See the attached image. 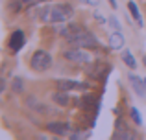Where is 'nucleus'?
I'll list each match as a JSON object with an SVG mask.
<instances>
[{
  "label": "nucleus",
  "instance_id": "obj_11",
  "mask_svg": "<svg viewBox=\"0 0 146 140\" xmlns=\"http://www.w3.org/2000/svg\"><path fill=\"white\" fill-rule=\"evenodd\" d=\"M129 81L133 83V89H135V92L139 94V96H144V94H146L144 79H141L139 76H135V74H129Z\"/></svg>",
  "mask_w": 146,
  "mask_h": 140
},
{
  "label": "nucleus",
  "instance_id": "obj_19",
  "mask_svg": "<svg viewBox=\"0 0 146 140\" xmlns=\"http://www.w3.org/2000/svg\"><path fill=\"white\" fill-rule=\"evenodd\" d=\"M85 4H89V6H98L100 4V0H83Z\"/></svg>",
  "mask_w": 146,
  "mask_h": 140
},
{
  "label": "nucleus",
  "instance_id": "obj_7",
  "mask_svg": "<svg viewBox=\"0 0 146 140\" xmlns=\"http://www.w3.org/2000/svg\"><path fill=\"white\" fill-rule=\"evenodd\" d=\"M24 43H26L24 33H22L21 30H15V32L11 33V37H9V43H7V46H9L11 52H19L22 46H24Z\"/></svg>",
  "mask_w": 146,
  "mask_h": 140
},
{
  "label": "nucleus",
  "instance_id": "obj_9",
  "mask_svg": "<svg viewBox=\"0 0 146 140\" xmlns=\"http://www.w3.org/2000/svg\"><path fill=\"white\" fill-rule=\"evenodd\" d=\"M52 101H54L56 105H61V107H65V105H68V103H70V98H68L67 90L57 89L56 92L52 94Z\"/></svg>",
  "mask_w": 146,
  "mask_h": 140
},
{
  "label": "nucleus",
  "instance_id": "obj_21",
  "mask_svg": "<svg viewBox=\"0 0 146 140\" xmlns=\"http://www.w3.org/2000/svg\"><path fill=\"white\" fill-rule=\"evenodd\" d=\"M107 2H109V6L113 7V9H117V0H107Z\"/></svg>",
  "mask_w": 146,
  "mask_h": 140
},
{
  "label": "nucleus",
  "instance_id": "obj_22",
  "mask_svg": "<svg viewBox=\"0 0 146 140\" xmlns=\"http://www.w3.org/2000/svg\"><path fill=\"white\" fill-rule=\"evenodd\" d=\"M144 87H146V78H144Z\"/></svg>",
  "mask_w": 146,
  "mask_h": 140
},
{
  "label": "nucleus",
  "instance_id": "obj_5",
  "mask_svg": "<svg viewBox=\"0 0 146 140\" xmlns=\"http://www.w3.org/2000/svg\"><path fill=\"white\" fill-rule=\"evenodd\" d=\"M56 85H57V89H61V90H85V89H89V83L78 81V79H67V78L57 79Z\"/></svg>",
  "mask_w": 146,
  "mask_h": 140
},
{
  "label": "nucleus",
  "instance_id": "obj_16",
  "mask_svg": "<svg viewBox=\"0 0 146 140\" xmlns=\"http://www.w3.org/2000/svg\"><path fill=\"white\" fill-rule=\"evenodd\" d=\"M21 4H22V0H11L9 2V9L13 11V13H19V11H21Z\"/></svg>",
  "mask_w": 146,
  "mask_h": 140
},
{
  "label": "nucleus",
  "instance_id": "obj_18",
  "mask_svg": "<svg viewBox=\"0 0 146 140\" xmlns=\"http://www.w3.org/2000/svg\"><path fill=\"white\" fill-rule=\"evenodd\" d=\"M109 24L113 26L115 30H120V22L117 20V17H111V18H109Z\"/></svg>",
  "mask_w": 146,
  "mask_h": 140
},
{
  "label": "nucleus",
  "instance_id": "obj_4",
  "mask_svg": "<svg viewBox=\"0 0 146 140\" xmlns=\"http://www.w3.org/2000/svg\"><path fill=\"white\" fill-rule=\"evenodd\" d=\"M63 55H65V59H67V61L78 63V65H87V63L93 61V57H91L89 52H85V48H78V46H74V48H70V50H67Z\"/></svg>",
  "mask_w": 146,
  "mask_h": 140
},
{
  "label": "nucleus",
  "instance_id": "obj_14",
  "mask_svg": "<svg viewBox=\"0 0 146 140\" xmlns=\"http://www.w3.org/2000/svg\"><path fill=\"white\" fill-rule=\"evenodd\" d=\"M11 90H13L15 94L24 92V81H22L21 78H13V81H11Z\"/></svg>",
  "mask_w": 146,
  "mask_h": 140
},
{
  "label": "nucleus",
  "instance_id": "obj_20",
  "mask_svg": "<svg viewBox=\"0 0 146 140\" xmlns=\"http://www.w3.org/2000/svg\"><path fill=\"white\" fill-rule=\"evenodd\" d=\"M94 18H96V20H100V22H106V18H104L102 15L98 13V11H96V13H94Z\"/></svg>",
  "mask_w": 146,
  "mask_h": 140
},
{
  "label": "nucleus",
  "instance_id": "obj_10",
  "mask_svg": "<svg viewBox=\"0 0 146 140\" xmlns=\"http://www.w3.org/2000/svg\"><path fill=\"white\" fill-rule=\"evenodd\" d=\"M109 44H111V48H115V50H120V48L126 44V39H124V35L120 33V30H117L115 33H111Z\"/></svg>",
  "mask_w": 146,
  "mask_h": 140
},
{
  "label": "nucleus",
  "instance_id": "obj_17",
  "mask_svg": "<svg viewBox=\"0 0 146 140\" xmlns=\"http://www.w3.org/2000/svg\"><path fill=\"white\" fill-rule=\"evenodd\" d=\"M46 0H22V4L24 6H30V7H33V6H41V4H44Z\"/></svg>",
  "mask_w": 146,
  "mask_h": 140
},
{
  "label": "nucleus",
  "instance_id": "obj_8",
  "mask_svg": "<svg viewBox=\"0 0 146 140\" xmlns=\"http://www.w3.org/2000/svg\"><path fill=\"white\" fill-rule=\"evenodd\" d=\"M26 105H28L30 109H33L35 112H39V114H46V112H50L48 105H44L43 101H39L35 96H28L26 98Z\"/></svg>",
  "mask_w": 146,
  "mask_h": 140
},
{
  "label": "nucleus",
  "instance_id": "obj_15",
  "mask_svg": "<svg viewBox=\"0 0 146 140\" xmlns=\"http://www.w3.org/2000/svg\"><path fill=\"white\" fill-rule=\"evenodd\" d=\"M129 116L133 118V122H135L137 126H143V120H141V112L137 111L135 107H131V111H129Z\"/></svg>",
  "mask_w": 146,
  "mask_h": 140
},
{
  "label": "nucleus",
  "instance_id": "obj_3",
  "mask_svg": "<svg viewBox=\"0 0 146 140\" xmlns=\"http://www.w3.org/2000/svg\"><path fill=\"white\" fill-rule=\"evenodd\" d=\"M30 66L35 72H44L52 66V55L46 50H35L30 59Z\"/></svg>",
  "mask_w": 146,
  "mask_h": 140
},
{
  "label": "nucleus",
  "instance_id": "obj_6",
  "mask_svg": "<svg viewBox=\"0 0 146 140\" xmlns=\"http://www.w3.org/2000/svg\"><path fill=\"white\" fill-rule=\"evenodd\" d=\"M44 129L50 131L52 135L65 137V135H68V131H70V124H67V122H48L46 126H44Z\"/></svg>",
  "mask_w": 146,
  "mask_h": 140
},
{
  "label": "nucleus",
  "instance_id": "obj_12",
  "mask_svg": "<svg viewBox=\"0 0 146 140\" xmlns=\"http://www.w3.org/2000/svg\"><path fill=\"white\" fill-rule=\"evenodd\" d=\"M128 9H129V13H131V17L135 18V22L139 26H143V18H141V13H139V7H137V4L133 2V0H129L128 2Z\"/></svg>",
  "mask_w": 146,
  "mask_h": 140
},
{
  "label": "nucleus",
  "instance_id": "obj_2",
  "mask_svg": "<svg viewBox=\"0 0 146 140\" xmlns=\"http://www.w3.org/2000/svg\"><path fill=\"white\" fill-rule=\"evenodd\" d=\"M68 43L72 44V46H78V48H96L98 46V39L94 37V33L87 32V30H80V32H76L74 35L68 37Z\"/></svg>",
  "mask_w": 146,
  "mask_h": 140
},
{
  "label": "nucleus",
  "instance_id": "obj_1",
  "mask_svg": "<svg viewBox=\"0 0 146 140\" xmlns=\"http://www.w3.org/2000/svg\"><path fill=\"white\" fill-rule=\"evenodd\" d=\"M74 7L70 4H67L65 0H61V4L56 6H43L39 9V20L46 22V24H61L65 22L68 17H72Z\"/></svg>",
  "mask_w": 146,
  "mask_h": 140
},
{
  "label": "nucleus",
  "instance_id": "obj_13",
  "mask_svg": "<svg viewBox=\"0 0 146 140\" xmlns=\"http://www.w3.org/2000/svg\"><path fill=\"white\" fill-rule=\"evenodd\" d=\"M122 61L126 63V66H128V68L135 70V66H137V61H135V57H133V54H131L129 50L122 52Z\"/></svg>",
  "mask_w": 146,
  "mask_h": 140
}]
</instances>
